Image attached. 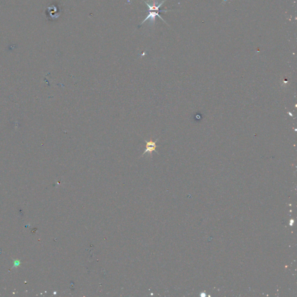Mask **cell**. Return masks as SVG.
Here are the masks:
<instances>
[{
    "label": "cell",
    "mask_w": 297,
    "mask_h": 297,
    "mask_svg": "<svg viewBox=\"0 0 297 297\" xmlns=\"http://www.w3.org/2000/svg\"><path fill=\"white\" fill-rule=\"evenodd\" d=\"M158 139L156 140V141H157ZM156 142H153L152 139H150V141L149 142H146V148L145 150V152H144V154L143 155H144L145 154L147 153H152V152L156 150V148L157 147L156 146Z\"/></svg>",
    "instance_id": "obj_1"
}]
</instances>
